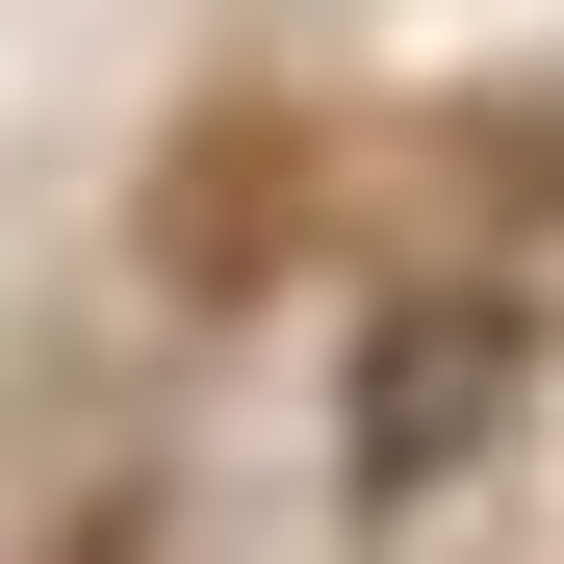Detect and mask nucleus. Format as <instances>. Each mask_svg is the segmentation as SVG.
<instances>
[{
  "label": "nucleus",
  "mask_w": 564,
  "mask_h": 564,
  "mask_svg": "<svg viewBox=\"0 0 564 564\" xmlns=\"http://www.w3.org/2000/svg\"><path fill=\"white\" fill-rule=\"evenodd\" d=\"M488 386H513V308H386V359H359V462H386V488H436L462 436H488Z\"/></svg>",
  "instance_id": "1"
}]
</instances>
